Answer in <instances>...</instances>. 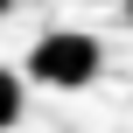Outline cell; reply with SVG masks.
Segmentation results:
<instances>
[{
    "label": "cell",
    "mask_w": 133,
    "mask_h": 133,
    "mask_svg": "<svg viewBox=\"0 0 133 133\" xmlns=\"http://www.w3.org/2000/svg\"><path fill=\"white\" fill-rule=\"evenodd\" d=\"M98 70H105V42L84 28H49L28 49V77L49 91H84V84H98Z\"/></svg>",
    "instance_id": "1"
},
{
    "label": "cell",
    "mask_w": 133,
    "mask_h": 133,
    "mask_svg": "<svg viewBox=\"0 0 133 133\" xmlns=\"http://www.w3.org/2000/svg\"><path fill=\"white\" fill-rule=\"evenodd\" d=\"M14 119H21V77L0 63V126H14Z\"/></svg>",
    "instance_id": "2"
},
{
    "label": "cell",
    "mask_w": 133,
    "mask_h": 133,
    "mask_svg": "<svg viewBox=\"0 0 133 133\" xmlns=\"http://www.w3.org/2000/svg\"><path fill=\"white\" fill-rule=\"evenodd\" d=\"M7 7H14V0H0V14H7Z\"/></svg>",
    "instance_id": "3"
},
{
    "label": "cell",
    "mask_w": 133,
    "mask_h": 133,
    "mask_svg": "<svg viewBox=\"0 0 133 133\" xmlns=\"http://www.w3.org/2000/svg\"><path fill=\"white\" fill-rule=\"evenodd\" d=\"M126 21H133V0H126Z\"/></svg>",
    "instance_id": "4"
}]
</instances>
